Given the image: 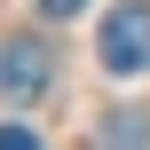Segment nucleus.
Segmentation results:
<instances>
[{
  "instance_id": "20e7f679",
  "label": "nucleus",
  "mask_w": 150,
  "mask_h": 150,
  "mask_svg": "<svg viewBox=\"0 0 150 150\" xmlns=\"http://www.w3.org/2000/svg\"><path fill=\"white\" fill-rule=\"evenodd\" d=\"M87 0H40V16H79Z\"/></svg>"
},
{
  "instance_id": "f257e3e1",
  "label": "nucleus",
  "mask_w": 150,
  "mask_h": 150,
  "mask_svg": "<svg viewBox=\"0 0 150 150\" xmlns=\"http://www.w3.org/2000/svg\"><path fill=\"white\" fill-rule=\"evenodd\" d=\"M95 55H103V71H111V79H134V71H150V0H119V8L103 16V40H95Z\"/></svg>"
},
{
  "instance_id": "7ed1b4c3",
  "label": "nucleus",
  "mask_w": 150,
  "mask_h": 150,
  "mask_svg": "<svg viewBox=\"0 0 150 150\" xmlns=\"http://www.w3.org/2000/svg\"><path fill=\"white\" fill-rule=\"evenodd\" d=\"M0 150H40V134H32L24 119H0Z\"/></svg>"
},
{
  "instance_id": "f03ea898",
  "label": "nucleus",
  "mask_w": 150,
  "mask_h": 150,
  "mask_svg": "<svg viewBox=\"0 0 150 150\" xmlns=\"http://www.w3.org/2000/svg\"><path fill=\"white\" fill-rule=\"evenodd\" d=\"M47 79H55V63H47L40 40H8L0 47V103H40Z\"/></svg>"
}]
</instances>
